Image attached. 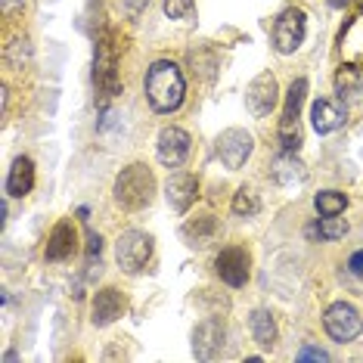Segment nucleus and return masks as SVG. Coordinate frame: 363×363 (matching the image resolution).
<instances>
[{"label": "nucleus", "instance_id": "obj_12", "mask_svg": "<svg viewBox=\"0 0 363 363\" xmlns=\"http://www.w3.org/2000/svg\"><path fill=\"white\" fill-rule=\"evenodd\" d=\"M125 313V295L118 292V289H103V292H96L94 298V326H109L115 320Z\"/></svg>", "mask_w": 363, "mask_h": 363}, {"label": "nucleus", "instance_id": "obj_1", "mask_svg": "<svg viewBox=\"0 0 363 363\" xmlns=\"http://www.w3.org/2000/svg\"><path fill=\"white\" fill-rule=\"evenodd\" d=\"M186 96V81L184 72L177 69L171 60H159L146 72V100L155 112H174L180 109Z\"/></svg>", "mask_w": 363, "mask_h": 363}, {"label": "nucleus", "instance_id": "obj_19", "mask_svg": "<svg viewBox=\"0 0 363 363\" xmlns=\"http://www.w3.org/2000/svg\"><path fill=\"white\" fill-rule=\"evenodd\" d=\"M335 87H338V96H354L363 90V69L360 65H342L335 75Z\"/></svg>", "mask_w": 363, "mask_h": 363}, {"label": "nucleus", "instance_id": "obj_31", "mask_svg": "<svg viewBox=\"0 0 363 363\" xmlns=\"http://www.w3.org/2000/svg\"><path fill=\"white\" fill-rule=\"evenodd\" d=\"M357 6H360V10H363V0H357Z\"/></svg>", "mask_w": 363, "mask_h": 363}, {"label": "nucleus", "instance_id": "obj_6", "mask_svg": "<svg viewBox=\"0 0 363 363\" xmlns=\"http://www.w3.org/2000/svg\"><path fill=\"white\" fill-rule=\"evenodd\" d=\"M252 150H255V140H252L249 130H242V128H227L224 134L218 137V155L230 171L242 168V164L249 162Z\"/></svg>", "mask_w": 363, "mask_h": 363}, {"label": "nucleus", "instance_id": "obj_8", "mask_svg": "<svg viewBox=\"0 0 363 363\" xmlns=\"http://www.w3.org/2000/svg\"><path fill=\"white\" fill-rule=\"evenodd\" d=\"M245 106H249L252 115H267L277 106V78L270 72H261L258 78L245 87Z\"/></svg>", "mask_w": 363, "mask_h": 363}, {"label": "nucleus", "instance_id": "obj_4", "mask_svg": "<svg viewBox=\"0 0 363 363\" xmlns=\"http://www.w3.org/2000/svg\"><path fill=\"white\" fill-rule=\"evenodd\" d=\"M304 94H308V81H304V78L292 81V87H289V96H286L283 121H279V143H283V150H286V152H298V146H301L298 112H301Z\"/></svg>", "mask_w": 363, "mask_h": 363}, {"label": "nucleus", "instance_id": "obj_5", "mask_svg": "<svg viewBox=\"0 0 363 363\" xmlns=\"http://www.w3.org/2000/svg\"><path fill=\"white\" fill-rule=\"evenodd\" d=\"M323 326L335 342H354V338L363 333V320H360L357 308H354V304H345V301H338L326 311Z\"/></svg>", "mask_w": 363, "mask_h": 363}, {"label": "nucleus", "instance_id": "obj_7", "mask_svg": "<svg viewBox=\"0 0 363 363\" xmlns=\"http://www.w3.org/2000/svg\"><path fill=\"white\" fill-rule=\"evenodd\" d=\"M304 40V13L301 10H286L274 26V47L283 56L295 53Z\"/></svg>", "mask_w": 363, "mask_h": 363}, {"label": "nucleus", "instance_id": "obj_15", "mask_svg": "<svg viewBox=\"0 0 363 363\" xmlns=\"http://www.w3.org/2000/svg\"><path fill=\"white\" fill-rule=\"evenodd\" d=\"M31 186H35V164L26 155H19L10 168V177H6V193L22 199V196L31 193Z\"/></svg>", "mask_w": 363, "mask_h": 363}, {"label": "nucleus", "instance_id": "obj_27", "mask_svg": "<svg viewBox=\"0 0 363 363\" xmlns=\"http://www.w3.org/2000/svg\"><path fill=\"white\" fill-rule=\"evenodd\" d=\"M348 270L354 277H363V252H354L351 261H348Z\"/></svg>", "mask_w": 363, "mask_h": 363}, {"label": "nucleus", "instance_id": "obj_3", "mask_svg": "<svg viewBox=\"0 0 363 363\" xmlns=\"http://www.w3.org/2000/svg\"><path fill=\"white\" fill-rule=\"evenodd\" d=\"M150 255H152V236L143 233V230H128L115 242V258H118V267L125 274H140L146 267V261H150Z\"/></svg>", "mask_w": 363, "mask_h": 363}, {"label": "nucleus", "instance_id": "obj_29", "mask_svg": "<svg viewBox=\"0 0 363 363\" xmlns=\"http://www.w3.org/2000/svg\"><path fill=\"white\" fill-rule=\"evenodd\" d=\"M22 6V0H4V13H16Z\"/></svg>", "mask_w": 363, "mask_h": 363}, {"label": "nucleus", "instance_id": "obj_14", "mask_svg": "<svg viewBox=\"0 0 363 363\" xmlns=\"http://www.w3.org/2000/svg\"><path fill=\"white\" fill-rule=\"evenodd\" d=\"M270 174L279 186L292 189V186H301L304 180H308V171H304V164L295 159V152H283L279 159L274 162V168H270Z\"/></svg>", "mask_w": 363, "mask_h": 363}, {"label": "nucleus", "instance_id": "obj_16", "mask_svg": "<svg viewBox=\"0 0 363 363\" xmlns=\"http://www.w3.org/2000/svg\"><path fill=\"white\" fill-rule=\"evenodd\" d=\"M224 345V329H220V323H214V320H205V323L196 329L193 335V348H196V357L208 360L214 357V351Z\"/></svg>", "mask_w": 363, "mask_h": 363}, {"label": "nucleus", "instance_id": "obj_10", "mask_svg": "<svg viewBox=\"0 0 363 363\" xmlns=\"http://www.w3.org/2000/svg\"><path fill=\"white\" fill-rule=\"evenodd\" d=\"M189 155V134L184 128H164L159 134V162L168 168H180Z\"/></svg>", "mask_w": 363, "mask_h": 363}, {"label": "nucleus", "instance_id": "obj_24", "mask_svg": "<svg viewBox=\"0 0 363 363\" xmlns=\"http://www.w3.org/2000/svg\"><path fill=\"white\" fill-rule=\"evenodd\" d=\"M193 13V0H164V16L168 19H184Z\"/></svg>", "mask_w": 363, "mask_h": 363}, {"label": "nucleus", "instance_id": "obj_21", "mask_svg": "<svg viewBox=\"0 0 363 363\" xmlns=\"http://www.w3.org/2000/svg\"><path fill=\"white\" fill-rule=\"evenodd\" d=\"M313 205H317V211L323 214V218H329V214H342L348 199H345V193H338V189H326V193H317Z\"/></svg>", "mask_w": 363, "mask_h": 363}, {"label": "nucleus", "instance_id": "obj_23", "mask_svg": "<svg viewBox=\"0 0 363 363\" xmlns=\"http://www.w3.org/2000/svg\"><path fill=\"white\" fill-rule=\"evenodd\" d=\"M211 233H214V220H211V218H202V224H199V227H196V224L184 227V236H186V239H193V245H196V242L202 245V239H205V236H211Z\"/></svg>", "mask_w": 363, "mask_h": 363}, {"label": "nucleus", "instance_id": "obj_26", "mask_svg": "<svg viewBox=\"0 0 363 363\" xmlns=\"http://www.w3.org/2000/svg\"><path fill=\"white\" fill-rule=\"evenodd\" d=\"M298 360H329V354L320 351V348H301Z\"/></svg>", "mask_w": 363, "mask_h": 363}, {"label": "nucleus", "instance_id": "obj_28", "mask_svg": "<svg viewBox=\"0 0 363 363\" xmlns=\"http://www.w3.org/2000/svg\"><path fill=\"white\" fill-rule=\"evenodd\" d=\"M143 4H150V0H130V4H128V13H130V16H137Z\"/></svg>", "mask_w": 363, "mask_h": 363}, {"label": "nucleus", "instance_id": "obj_17", "mask_svg": "<svg viewBox=\"0 0 363 363\" xmlns=\"http://www.w3.org/2000/svg\"><path fill=\"white\" fill-rule=\"evenodd\" d=\"M75 249V230L72 224H56L47 242V261H65Z\"/></svg>", "mask_w": 363, "mask_h": 363}, {"label": "nucleus", "instance_id": "obj_2", "mask_svg": "<svg viewBox=\"0 0 363 363\" xmlns=\"http://www.w3.org/2000/svg\"><path fill=\"white\" fill-rule=\"evenodd\" d=\"M155 177L146 164H128L118 177H115V202L128 211H140L152 202Z\"/></svg>", "mask_w": 363, "mask_h": 363}, {"label": "nucleus", "instance_id": "obj_25", "mask_svg": "<svg viewBox=\"0 0 363 363\" xmlns=\"http://www.w3.org/2000/svg\"><path fill=\"white\" fill-rule=\"evenodd\" d=\"M100 249H103V239H100V233L87 230V255L94 258V255H100Z\"/></svg>", "mask_w": 363, "mask_h": 363}, {"label": "nucleus", "instance_id": "obj_20", "mask_svg": "<svg viewBox=\"0 0 363 363\" xmlns=\"http://www.w3.org/2000/svg\"><path fill=\"white\" fill-rule=\"evenodd\" d=\"M345 233H348V220L345 218H338V214H329V218H323L317 227H311L308 230V236H320V239H342Z\"/></svg>", "mask_w": 363, "mask_h": 363}, {"label": "nucleus", "instance_id": "obj_11", "mask_svg": "<svg viewBox=\"0 0 363 363\" xmlns=\"http://www.w3.org/2000/svg\"><path fill=\"white\" fill-rule=\"evenodd\" d=\"M196 193H199V184H196L193 174H186V171H177V174L168 177V184H164V199L174 211L184 214L189 205L196 202Z\"/></svg>", "mask_w": 363, "mask_h": 363}, {"label": "nucleus", "instance_id": "obj_30", "mask_svg": "<svg viewBox=\"0 0 363 363\" xmlns=\"http://www.w3.org/2000/svg\"><path fill=\"white\" fill-rule=\"evenodd\" d=\"M345 4H348V0H329V6H335V10H342Z\"/></svg>", "mask_w": 363, "mask_h": 363}, {"label": "nucleus", "instance_id": "obj_13", "mask_svg": "<svg viewBox=\"0 0 363 363\" xmlns=\"http://www.w3.org/2000/svg\"><path fill=\"white\" fill-rule=\"evenodd\" d=\"M311 121H313V130H317V134H333V130L342 128V121H345L342 103L317 100V103H313V109H311Z\"/></svg>", "mask_w": 363, "mask_h": 363}, {"label": "nucleus", "instance_id": "obj_9", "mask_svg": "<svg viewBox=\"0 0 363 363\" xmlns=\"http://www.w3.org/2000/svg\"><path fill=\"white\" fill-rule=\"evenodd\" d=\"M214 267H218V277L224 279L227 286L242 289L249 283V255L242 249H224L218 255V261H214Z\"/></svg>", "mask_w": 363, "mask_h": 363}, {"label": "nucleus", "instance_id": "obj_22", "mask_svg": "<svg viewBox=\"0 0 363 363\" xmlns=\"http://www.w3.org/2000/svg\"><path fill=\"white\" fill-rule=\"evenodd\" d=\"M233 211L236 214H242V218H252V214H258L261 211V202H258V196L252 193V189H239V193L233 196Z\"/></svg>", "mask_w": 363, "mask_h": 363}, {"label": "nucleus", "instance_id": "obj_18", "mask_svg": "<svg viewBox=\"0 0 363 363\" xmlns=\"http://www.w3.org/2000/svg\"><path fill=\"white\" fill-rule=\"evenodd\" d=\"M249 326H252V335L261 348H274L277 342V323L270 317V311H255L249 317Z\"/></svg>", "mask_w": 363, "mask_h": 363}]
</instances>
